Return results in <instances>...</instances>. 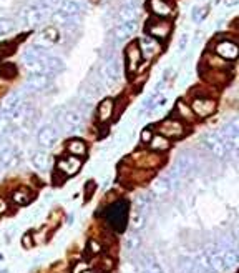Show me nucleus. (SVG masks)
Wrapping results in <instances>:
<instances>
[{"instance_id":"nucleus-14","label":"nucleus","mask_w":239,"mask_h":273,"mask_svg":"<svg viewBox=\"0 0 239 273\" xmlns=\"http://www.w3.org/2000/svg\"><path fill=\"white\" fill-rule=\"evenodd\" d=\"M136 32V22H123L120 23L117 27V30H115V40L117 42H123L126 40L133 35V33Z\"/></svg>"},{"instance_id":"nucleus-23","label":"nucleus","mask_w":239,"mask_h":273,"mask_svg":"<svg viewBox=\"0 0 239 273\" xmlns=\"http://www.w3.org/2000/svg\"><path fill=\"white\" fill-rule=\"evenodd\" d=\"M67 148H68L70 155H73V157H83L85 153H87V145H85L82 140H70Z\"/></svg>"},{"instance_id":"nucleus-10","label":"nucleus","mask_w":239,"mask_h":273,"mask_svg":"<svg viewBox=\"0 0 239 273\" xmlns=\"http://www.w3.org/2000/svg\"><path fill=\"white\" fill-rule=\"evenodd\" d=\"M216 53L221 58H226V60H234V58H238L239 55V48L234 42L224 40L216 45Z\"/></svg>"},{"instance_id":"nucleus-28","label":"nucleus","mask_w":239,"mask_h":273,"mask_svg":"<svg viewBox=\"0 0 239 273\" xmlns=\"http://www.w3.org/2000/svg\"><path fill=\"white\" fill-rule=\"evenodd\" d=\"M12 200L17 203V205H27V203L32 200V195L27 190H17L12 195Z\"/></svg>"},{"instance_id":"nucleus-35","label":"nucleus","mask_w":239,"mask_h":273,"mask_svg":"<svg viewBox=\"0 0 239 273\" xmlns=\"http://www.w3.org/2000/svg\"><path fill=\"white\" fill-rule=\"evenodd\" d=\"M0 75H3V77H13L15 75L13 65H3L2 68H0Z\"/></svg>"},{"instance_id":"nucleus-29","label":"nucleus","mask_w":239,"mask_h":273,"mask_svg":"<svg viewBox=\"0 0 239 273\" xmlns=\"http://www.w3.org/2000/svg\"><path fill=\"white\" fill-rule=\"evenodd\" d=\"M38 38H43V40H47L48 43H55L58 40V32L55 27H47L45 30L40 33Z\"/></svg>"},{"instance_id":"nucleus-25","label":"nucleus","mask_w":239,"mask_h":273,"mask_svg":"<svg viewBox=\"0 0 239 273\" xmlns=\"http://www.w3.org/2000/svg\"><path fill=\"white\" fill-rule=\"evenodd\" d=\"M15 158V150L10 145H5L3 148H0V165L3 168L8 167Z\"/></svg>"},{"instance_id":"nucleus-13","label":"nucleus","mask_w":239,"mask_h":273,"mask_svg":"<svg viewBox=\"0 0 239 273\" xmlns=\"http://www.w3.org/2000/svg\"><path fill=\"white\" fill-rule=\"evenodd\" d=\"M82 113L78 110H67L62 113V117H60V122L63 123V127L67 128V130H75V128H78L82 125Z\"/></svg>"},{"instance_id":"nucleus-26","label":"nucleus","mask_w":239,"mask_h":273,"mask_svg":"<svg viewBox=\"0 0 239 273\" xmlns=\"http://www.w3.org/2000/svg\"><path fill=\"white\" fill-rule=\"evenodd\" d=\"M149 147H151L153 150L164 152V150H168L169 148V140L163 135H153V138L149 140Z\"/></svg>"},{"instance_id":"nucleus-38","label":"nucleus","mask_w":239,"mask_h":273,"mask_svg":"<svg viewBox=\"0 0 239 273\" xmlns=\"http://www.w3.org/2000/svg\"><path fill=\"white\" fill-rule=\"evenodd\" d=\"M22 243H23L25 248H32L33 247V240H32V237H30V235H25L22 238Z\"/></svg>"},{"instance_id":"nucleus-22","label":"nucleus","mask_w":239,"mask_h":273,"mask_svg":"<svg viewBox=\"0 0 239 273\" xmlns=\"http://www.w3.org/2000/svg\"><path fill=\"white\" fill-rule=\"evenodd\" d=\"M153 190L154 193H158V195H168V193L171 192V180H169L168 177H159L158 180L154 182Z\"/></svg>"},{"instance_id":"nucleus-40","label":"nucleus","mask_w":239,"mask_h":273,"mask_svg":"<svg viewBox=\"0 0 239 273\" xmlns=\"http://www.w3.org/2000/svg\"><path fill=\"white\" fill-rule=\"evenodd\" d=\"M85 268H87V263H82V265H77V267H75L73 273H80L82 270H85Z\"/></svg>"},{"instance_id":"nucleus-36","label":"nucleus","mask_w":239,"mask_h":273,"mask_svg":"<svg viewBox=\"0 0 239 273\" xmlns=\"http://www.w3.org/2000/svg\"><path fill=\"white\" fill-rule=\"evenodd\" d=\"M151 138H153V132L151 130H149V128H144V130L141 132V140L144 142V143H149V140H151Z\"/></svg>"},{"instance_id":"nucleus-15","label":"nucleus","mask_w":239,"mask_h":273,"mask_svg":"<svg viewBox=\"0 0 239 273\" xmlns=\"http://www.w3.org/2000/svg\"><path fill=\"white\" fill-rule=\"evenodd\" d=\"M149 10L158 18H166L171 15V7L164 0H149Z\"/></svg>"},{"instance_id":"nucleus-19","label":"nucleus","mask_w":239,"mask_h":273,"mask_svg":"<svg viewBox=\"0 0 239 273\" xmlns=\"http://www.w3.org/2000/svg\"><path fill=\"white\" fill-rule=\"evenodd\" d=\"M141 245H143V237L139 235L138 232L129 233V235L126 237V240H124V247H126V250L133 252V253H136Z\"/></svg>"},{"instance_id":"nucleus-7","label":"nucleus","mask_w":239,"mask_h":273,"mask_svg":"<svg viewBox=\"0 0 239 273\" xmlns=\"http://www.w3.org/2000/svg\"><path fill=\"white\" fill-rule=\"evenodd\" d=\"M102 77L108 85L117 83L118 77H120V65H118V60L115 57H110L108 60L105 62L103 70H102Z\"/></svg>"},{"instance_id":"nucleus-6","label":"nucleus","mask_w":239,"mask_h":273,"mask_svg":"<svg viewBox=\"0 0 239 273\" xmlns=\"http://www.w3.org/2000/svg\"><path fill=\"white\" fill-rule=\"evenodd\" d=\"M50 75H30L23 85V90L27 92H43L50 87Z\"/></svg>"},{"instance_id":"nucleus-42","label":"nucleus","mask_w":239,"mask_h":273,"mask_svg":"<svg viewBox=\"0 0 239 273\" xmlns=\"http://www.w3.org/2000/svg\"><path fill=\"white\" fill-rule=\"evenodd\" d=\"M0 260H2V255H0Z\"/></svg>"},{"instance_id":"nucleus-2","label":"nucleus","mask_w":239,"mask_h":273,"mask_svg":"<svg viewBox=\"0 0 239 273\" xmlns=\"http://www.w3.org/2000/svg\"><path fill=\"white\" fill-rule=\"evenodd\" d=\"M105 215H107L108 222L113 223V225L117 227V228H123L124 220H126V217H128V203L126 202L115 203V205L107 208Z\"/></svg>"},{"instance_id":"nucleus-30","label":"nucleus","mask_w":239,"mask_h":273,"mask_svg":"<svg viewBox=\"0 0 239 273\" xmlns=\"http://www.w3.org/2000/svg\"><path fill=\"white\" fill-rule=\"evenodd\" d=\"M146 218L148 215H144V213L141 212H138V210H134L133 213V220H131V225L134 230H141V228L146 225Z\"/></svg>"},{"instance_id":"nucleus-12","label":"nucleus","mask_w":239,"mask_h":273,"mask_svg":"<svg viewBox=\"0 0 239 273\" xmlns=\"http://www.w3.org/2000/svg\"><path fill=\"white\" fill-rule=\"evenodd\" d=\"M159 132L163 133V137H181L184 133V127L181 122L178 120H164L159 125Z\"/></svg>"},{"instance_id":"nucleus-20","label":"nucleus","mask_w":239,"mask_h":273,"mask_svg":"<svg viewBox=\"0 0 239 273\" xmlns=\"http://www.w3.org/2000/svg\"><path fill=\"white\" fill-rule=\"evenodd\" d=\"M178 273H198V267L193 258L181 257L178 260Z\"/></svg>"},{"instance_id":"nucleus-34","label":"nucleus","mask_w":239,"mask_h":273,"mask_svg":"<svg viewBox=\"0 0 239 273\" xmlns=\"http://www.w3.org/2000/svg\"><path fill=\"white\" fill-rule=\"evenodd\" d=\"M204 15H206V8L204 7H196L193 10V20L196 22V23H199L204 18Z\"/></svg>"},{"instance_id":"nucleus-3","label":"nucleus","mask_w":239,"mask_h":273,"mask_svg":"<svg viewBox=\"0 0 239 273\" xmlns=\"http://www.w3.org/2000/svg\"><path fill=\"white\" fill-rule=\"evenodd\" d=\"M203 145L206 147V150L211 153V155L221 158L226 155V150H224V145H223V140L219 137V133L216 132H209L208 135H204L203 138Z\"/></svg>"},{"instance_id":"nucleus-32","label":"nucleus","mask_w":239,"mask_h":273,"mask_svg":"<svg viewBox=\"0 0 239 273\" xmlns=\"http://www.w3.org/2000/svg\"><path fill=\"white\" fill-rule=\"evenodd\" d=\"M15 23L12 20H8V18H0V37L7 35L13 30Z\"/></svg>"},{"instance_id":"nucleus-4","label":"nucleus","mask_w":239,"mask_h":273,"mask_svg":"<svg viewBox=\"0 0 239 273\" xmlns=\"http://www.w3.org/2000/svg\"><path fill=\"white\" fill-rule=\"evenodd\" d=\"M169 32H171V23H169L168 20L156 18V20L148 22V33L159 38V40H164V38L169 35Z\"/></svg>"},{"instance_id":"nucleus-8","label":"nucleus","mask_w":239,"mask_h":273,"mask_svg":"<svg viewBox=\"0 0 239 273\" xmlns=\"http://www.w3.org/2000/svg\"><path fill=\"white\" fill-rule=\"evenodd\" d=\"M80 167H82V160L73 155H70L67 158H60L57 162V170L62 172L63 175H75V173L80 170Z\"/></svg>"},{"instance_id":"nucleus-33","label":"nucleus","mask_w":239,"mask_h":273,"mask_svg":"<svg viewBox=\"0 0 239 273\" xmlns=\"http://www.w3.org/2000/svg\"><path fill=\"white\" fill-rule=\"evenodd\" d=\"M176 110L181 113V117H184V118H191L193 117L191 110H189L188 105H184V102H178L176 103Z\"/></svg>"},{"instance_id":"nucleus-18","label":"nucleus","mask_w":239,"mask_h":273,"mask_svg":"<svg viewBox=\"0 0 239 273\" xmlns=\"http://www.w3.org/2000/svg\"><path fill=\"white\" fill-rule=\"evenodd\" d=\"M113 108H115V103L113 100H110V98H107V100H103L102 103L98 105V118L102 122H107L112 118L113 115Z\"/></svg>"},{"instance_id":"nucleus-27","label":"nucleus","mask_w":239,"mask_h":273,"mask_svg":"<svg viewBox=\"0 0 239 273\" xmlns=\"http://www.w3.org/2000/svg\"><path fill=\"white\" fill-rule=\"evenodd\" d=\"M134 17H136V8L133 5H124L121 7V10H120V20L123 22H133Z\"/></svg>"},{"instance_id":"nucleus-11","label":"nucleus","mask_w":239,"mask_h":273,"mask_svg":"<svg viewBox=\"0 0 239 273\" xmlns=\"http://www.w3.org/2000/svg\"><path fill=\"white\" fill-rule=\"evenodd\" d=\"M193 112L199 117H209L216 110V103L214 100H208V98H196L193 102Z\"/></svg>"},{"instance_id":"nucleus-21","label":"nucleus","mask_w":239,"mask_h":273,"mask_svg":"<svg viewBox=\"0 0 239 273\" xmlns=\"http://www.w3.org/2000/svg\"><path fill=\"white\" fill-rule=\"evenodd\" d=\"M194 263H196V267H198V273H216V270L213 268L211 262H209V258L204 252L201 253V255H198Z\"/></svg>"},{"instance_id":"nucleus-17","label":"nucleus","mask_w":239,"mask_h":273,"mask_svg":"<svg viewBox=\"0 0 239 273\" xmlns=\"http://www.w3.org/2000/svg\"><path fill=\"white\" fill-rule=\"evenodd\" d=\"M223 258H224L226 270H233V268H236L238 263H239V253L236 250V247H229V248H226V250H223Z\"/></svg>"},{"instance_id":"nucleus-39","label":"nucleus","mask_w":239,"mask_h":273,"mask_svg":"<svg viewBox=\"0 0 239 273\" xmlns=\"http://www.w3.org/2000/svg\"><path fill=\"white\" fill-rule=\"evenodd\" d=\"M188 43V35L181 37V42H179V50H184V45Z\"/></svg>"},{"instance_id":"nucleus-1","label":"nucleus","mask_w":239,"mask_h":273,"mask_svg":"<svg viewBox=\"0 0 239 273\" xmlns=\"http://www.w3.org/2000/svg\"><path fill=\"white\" fill-rule=\"evenodd\" d=\"M196 168H198V158L191 152H183L176 158V162H174L168 178L169 180H173V178H184L191 175L193 172H196Z\"/></svg>"},{"instance_id":"nucleus-24","label":"nucleus","mask_w":239,"mask_h":273,"mask_svg":"<svg viewBox=\"0 0 239 273\" xmlns=\"http://www.w3.org/2000/svg\"><path fill=\"white\" fill-rule=\"evenodd\" d=\"M32 163L35 168H38V170H47L48 168V163H50V157L48 153L45 152H37L32 158Z\"/></svg>"},{"instance_id":"nucleus-5","label":"nucleus","mask_w":239,"mask_h":273,"mask_svg":"<svg viewBox=\"0 0 239 273\" xmlns=\"http://www.w3.org/2000/svg\"><path fill=\"white\" fill-rule=\"evenodd\" d=\"M58 138V128L55 125H45L38 130V135H37V140H38V145H42L43 148H50L55 145Z\"/></svg>"},{"instance_id":"nucleus-41","label":"nucleus","mask_w":239,"mask_h":273,"mask_svg":"<svg viewBox=\"0 0 239 273\" xmlns=\"http://www.w3.org/2000/svg\"><path fill=\"white\" fill-rule=\"evenodd\" d=\"M2 212H5V203L0 200V213H2Z\"/></svg>"},{"instance_id":"nucleus-31","label":"nucleus","mask_w":239,"mask_h":273,"mask_svg":"<svg viewBox=\"0 0 239 273\" xmlns=\"http://www.w3.org/2000/svg\"><path fill=\"white\" fill-rule=\"evenodd\" d=\"M138 47H143L148 55H153V53H156V50H158V43L154 42L153 38H143Z\"/></svg>"},{"instance_id":"nucleus-9","label":"nucleus","mask_w":239,"mask_h":273,"mask_svg":"<svg viewBox=\"0 0 239 273\" xmlns=\"http://www.w3.org/2000/svg\"><path fill=\"white\" fill-rule=\"evenodd\" d=\"M143 60V53L139 50L138 43H131L126 48V63H128V70L129 72H136L139 63Z\"/></svg>"},{"instance_id":"nucleus-37","label":"nucleus","mask_w":239,"mask_h":273,"mask_svg":"<svg viewBox=\"0 0 239 273\" xmlns=\"http://www.w3.org/2000/svg\"><path fill=\"white\" fill-rule=\"evenodd\" d=\"M88 250L92 252V253H98L100 250H102V247H100L98 242L92 240V242H88Z\"/></svg>"},{"instance_id":"nucleus-16","label":"nucleus","mask_w":239,"mask_h":273,"mask_svg":"<svg viewBox=\"0 0 239 273\" xmlns=\"http://www.w3.org/2000/svg\"><path fill=\"white\" fill-rule=\"evenodd\" d=\"M43 58V63H45V67H47V70H48V75H55V73H60V72H63V62L60 60L58 57H53V55H47V53H43L42 55Z\"/></svg>"}]
</instances>
